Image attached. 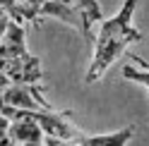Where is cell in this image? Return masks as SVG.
<instances>
[{
  "label": "cell",
  "mask_w": 149,
  "mask_h": 146,
  "mask_svg": "<svg viewBox=\"0 0 149 146\" xmlns=\"http://www.w3.org/2000/svg\"><path fill=\"white\" fill-rule=\"evenodd\" d=\"M12 22H15V17L10 14V10L0 5V39L7 34V29H10V24H12Z\"/></svg>",
  "instance_id": "obj_10"
},
{
  "label": "cell",
  "mask_w": 149,
  "mask_h": 146,
  "mask_svg": "<svg viewBox=\"0 0 149 146\" xmlns=\"http://www.w3.org/2000/svg\"><path fill=\"white\" fill-rule=\"evenodd\" d=\"M41 17H53L72 26L84 39H91L94 24L104 19L96 0H46L41 7Z\"/></svg>",
  "instance_id": "obj_3"
},
{
  "label": "cell",
  "mask_w": 149,
  "mask_h": 146,
  "mask_svg": "<svg viewBox=\"0 0 149 146\" xmlns=\"http://www.w3.org/2000/svg\"><path fill=\"white\" fill-rule=\"evenodd\" d=\"M26 24L12 22L7 34L0 39V72L10 81L41 84V62L26 48Z\"/></svg>",
  "instance_id": "obj_2"
},
{
  "label": "cell",
  "mask_w": 149,
  "mask_h": 146,
  "mask_svg": "<svg viewBox=\"0 0 149 146\" xmlns=\"http://www.w3.org/2000/svg\"><path fill=\"white\" fill-rule=\"evenodd\" d=\"M0 5L10 10V14L15 17V22H19V12H17V3H15V0H0Z\"/></svg>",
  "instance_id": "obj_11"
},
{
  "label": "cell",
  "mask_w": 149,
  "mask_h": 146,
  "mask_svg": "<svg viewBox=\"0 0 149 146\" xmlns=\"http://www.w3.org/2000/svg\"><path fill=\"white\" fill-rule=\"evenodd\" d=\"M135 134V127H123V129H118L113 134H84L82 136L79 146H123L132 139Z\"/></svg>",
  "instance_id": "obj_6"
},
{
  "label": "cell",
  "mask_w": 149,
  "mask_h": 146,
  "mask_svg": "<svg viewBox=\"0 0 149 146\" xmlns=\"http://www.w3.org/2000/svg\"><path fill=\"white\" fill-rule=\"evenodd\" d=\"M123 77L130 79V81H135V84H142L147 91H149V67L142 65V70H137L132 65H125L123 67Z\"/></svg>",
  "instance_id": "obj_8"
},
{
  "label": "cell",
  "mask_w": 149,
  "mask_h": 146,
  "mask_svg": "<svg viewBox=\"0 0 149 146\" xmlns=\"http://www.w3.org/2000/svg\"><path fill=\"white\" fill-rule=\"evenodd\" d=\"M34 117L39 120L48 146H79L84 132H79L68 113H55L53 108H36Z\"/></svg>",
  "instance_id": "obj_4"
},
{
  "label": "cell",
  "mask_w": 149,
  "mask_h": 146,
  "mask_svg": "<svg viewBox=\"0 0 149 146\" xmlns=\"http://www.w3.org/2000/svg\"><path fill=\"white\" fill-rule=\"evenodd\" d=\"M10 144L15 146H41L46 144V134L34 110H12L10 115Z\"/></svg>",
  "instance_id": "obj_5"
},
{
  "label": "cell",
  "mask_w": 149,
  "mask_h": 146,
  "mask_svg": "<svg viewBox=\"0 0 149 146\" xmlns=\"http://www.w3.org/2000/svg\"><path fill=\"white\" fill-rule=\"evenodd\" d=\"M137 0H125L123 7L108 19H101V26L96 31L94 41V55H91L89 70L84 74L87 84H94L108 72V67L125 53L127 45L142 41V31L132 24Z\"/></svg>",
  "instance_id": "obj_1"
},
{
  "label": "cell",
  "mask_w": 149,
  "mask_h": 146,
  "mask_svg": "<svg viewBox=\"0 0 149 146\" xmlns=\"http://www.w3.org/2000/svg\"><path fill=\"white\" fill-rule=\"evenodd\" d=\"M15 3H17V12H19V24L41 19V7L46 0H15Z\"/></svg>",
  "instance_id": "obj_7"
},
{
  "label": "cell",
  "mask_w": 149,
  "mask_h": 146,
  "mask_svg": "<svg viewBox=\"0 0 149 146\" xmlns=\"http://www.w3.org/2000/svg\"><path fill=\"white\" fill-rule=\"evenodd\" d=\"M0 146H10V117L0 113Z\"/></svg>",
  "instance_id": "obj_9"
}]
</instances>
